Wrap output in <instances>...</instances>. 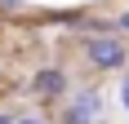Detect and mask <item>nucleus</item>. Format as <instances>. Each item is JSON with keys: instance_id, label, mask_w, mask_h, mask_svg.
<instances>
[{"instance_id": "39448f33", "label": "nucleus", "mask_w": 129, "mask_h": 124, "mask_svg": "<svg viewBox=\"0 0 129 124\" xmlns=\"http://www.w3.org/2000/svg\"><path fill=\"white\" fill-rule=\"evenodd\" d=\"M36 5L31 0H0V27H13V22H31Z\"/></svg>"}, {"instance_id": "423d86ee", "label": "nucleus", "mask_w": 129, "mask_h": 124, "mask_svg": "<svg viewBox=\"0 0 129 124\" xmlns=\"http://www.w3.org/2000/svg\"><path fill=\"white\" fill-rule=\"evenodd\" d=\"M116 106L129 115V71H120V75H116Z\"/></svg>"}, {"instance_id": "9b49d317", "label": "nucleus", "mask_w": 129, "mask_h": 124, "mask_svg": "<svg viewBox=\"0 0 129 124\" xmlns=\"http://www.w3.org/2000/svg\"><path fill=\"white\" fill-rule=\"evenodd\" d=\"M0 75H5V71H0Z\"/></svg>"}, {"instance_id": "20e7f679", "label": "nucleus", "mask_w": 129, "mask_h": 124, "mask_svg": "<svg viewBox=\"0 0 129 124\" xmlns=\"http://www.w3.org/2000/svg\"><path fill=\"white\" fill-rule=\"evenodd\" d=\"M85 18H89V5H62V9H45L40 22L53 27V31H71V36H80Z\"/></svg>"}, {"instance_id": "0eeeda50", "label": "nucleus", "mask_w": 129, "mask_h": 124, "mask_svg": "<svg viewBox=\"0 0 129 124\" xmlns=\"http://www.w3.org/2000/svg\"><path fill=\"white\" fill-rule=\"evenodd\" d=\"M111 27H116V36H125V40H129V5H120V9L111 13Z\"/></svg>"}, {"instance_id": "f03ea898", "label": "nucleus", "mask_w": 129, "mask_h": 124, "mask_svg": "<svg viewBox=\"0 0 129 124\" xmlns=\"http://www.w3.org/2000/svg\"><path fill=\"white\" fill-rule=\"evenodd\" d=\"M49 124H107V93L103 84H76L58 106H53Z\"/></svg>"}, {"instance_id": "7ed1b4c3", "label": "nucleus", "mask_w": 129, "mask_h": 124, "mask_svg": "<svg viewBox=\"0 0 129 124\" xmlns=\"http://www.w3.org/2000/svg\"><path fill=\"white\" fill-rule=\"evenodd\" d=\"M71 89H76V80H71V71L62 62H40L36 71L27 75V98L36 106H58Z\"/></svg>"}, {"instance_id": "f257e3e1", "label": "nucleus", "mask_w": 129, "mask_h": 124, "mask_svg": "<svg viewBox=\"0 0 129 124\" xmlns=\"http://www.w3.org/2000/svg\"><path fill=\"white\" fill-rule=\"evenodd\" d=\"M76 53H80V62H85L89 75H120V71H129V40L116 36V31L80 36Z\"/></svg>"}, {"instance_id": "1a4fd4ad", "label": "nucleus", "mask_w": 129, "mask_h": 124, "mask_svg": "<svg viewBox=\"0 0 129 124\" xmlns=\"http://www.w3.org/2000/svg\"><path fill=\"white\" fill-rule=\"evenodd\" d=\"M13 120H18V115H13V111H5V106H0V124H13Z\"/></svg>"}, {"instance_id": "6e6552de", "label": "nucleus", "mask_w": 129, "mask_h": 124, "mask_svg": "<svg viewBox=\"0 0 129 124\" xmlns=\"http://www.w3.org/2000/svg\"><path fill=\"white\" fill-rule=\"evenodd\" d=\"M13 124H49V120H45V115H18Z\"/></svg>"}, {"instance_id": "9d476101", "label": "nucleus", "mask_w": 129, "mask_h": 124, "mask_svg": "<svg viewBox=\"0 0 129 124\" xmlns=\"http://www.w3.org/2000/svg\"><path fill=\"white\" fill-rule=\"evenodd\" d=\"M85 5H89V9H98V5H116V0H85Z\"/></svg>"}]
</instances>
